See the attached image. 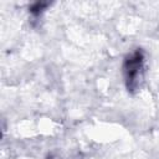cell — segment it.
<instances>
[{"label": "cell", "mask_w": 159, "mask_h": 159, "mask_svg": "<svg viewBox=\"0 0 159 159\" xmlns=\"http://www.w3.org/2000/svg\"><path fill=\"white\" fill-rule=\"evenodd\" d=\"M145 56L142 48H135L128 53L123 62L124 83L128 92L134 93L139 89L145 72Z\"/></svg>", "instance_id": "1"}, {"label": "cell", "mask_w": 159, "mask_h": 159, "mask_svg": "<svg viewBox=\"0 0 159 159\" xmlns=\"http://www.w3.org/2000/svg\"><path fill=\"white\" fill-rule=\"evenodd\" d=\"M47 6H48L47 2H35V4H32L29 7V11H30V15H31L32 20H37L42 15V12L46 10Z\"/></svg>", "instance_id": "2"}]
</instances>
